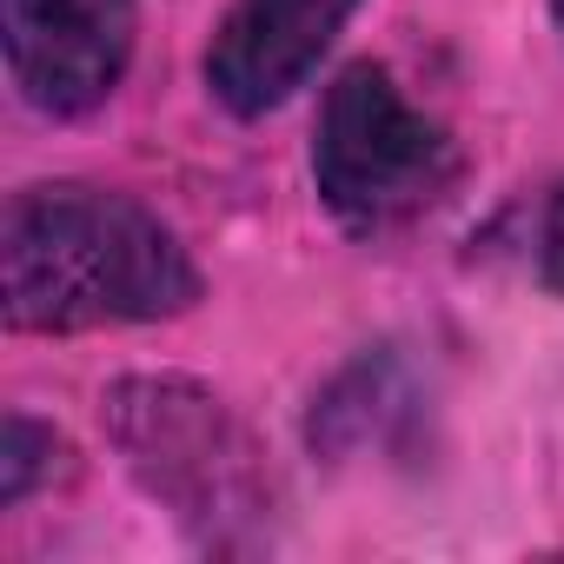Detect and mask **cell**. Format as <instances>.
<instances>
[{"label":"cell","mask_w":564,"mask_h":564,"mask_svg":"<svg viewBox=\"0 0 564 564\" xmlns=\"http://www.w3.org/2000/svg\"><path fill=\"white\" fill-rule=\"evenodd\" d=\"M557 21H564V0H557Z\"/></svg>","instance_id":"cell-8"},{"label":"cell","mask_w":564,"mask_h":564,"mask_svg":"<svg viewBox=\"0 0 564 564\" xmlns=\"http://www.w3.org/2000/svg\"><path fill=\"white\" fill-rule=\"evenodd\" d=\"M531 265H538V286L551 300H564V180L544 193L538 226H531Z\"/></svg>","instance_id":"cell-7"},{"label":"cell","mask_w":564,"mask_h":564,"mask_svg":"<svg viewBox=\"0 0 564 564\" xmlns=\"http://www.w3.org/2000/svg\"><path fill=\"white\" fill-rule=\"evenodd\" d=\"M465 173L458 140L379 61H346L313 120V193L352 239L419 226Z\"/></svg>","instance_id":"cell-3"},{"label":"cell","mask_w":564,"mask_h":564,"mask_svg":"<svg viewBox=\"0 0 564 564\" xmlns=\"http://www.w3.org/2000/svg\"><path fill=\"white\" fill-rule=\"evenodd\" d=\"M100 432L127 478L213 557L265 551L272 538V465L265 438L226 392L186 372H120L100 392Z\"/></svg>","instance_id":"cell-2"},{"label":"cell","mask_w":564,"mask_h":564,"mask_svg":"<svg viewBox=\"0 0 564 564\" xmlns=\"http://www.w3.org/2000/svg\"><path fill=\"white\" fill-rule=\"evenodd\" d=\"M140 41L133 0H0V54L21 107L41 120H87L100 113Z\"/></svg>","instance_id":"cell-4"},{"label":"cell","mask_w":564,"mask_h":564,"mask_svg":"<svg viewBox=\"0 0 564 564\" xmlns=\"http://www.w3.org/2000/svg\"><path fill=\"white\" fill-rule=\"evenodd\" d=\"M366 0H232L206 41V94L232 120H265L300 87H313L319 61L339 47Z\"/></svg>","instance_id":"cell-5"},{"label":"cell","mask_w":564,"mask_h":564,"mask_svg":"<svg viewBox=\"0 0 564 564\" xmlns=\"http://www.w3.org/2000/svg\"><path fill=\"white\" fill-rule=\"evenodd\" d=\"M199 300L186 239L120 186L34 180L0 206V319L21 339L160 326Z\"/></svg>","instance_id":"cell-1"},{"label":"cell","mask_w":564,"mask_h":564,"mask_svg":"<svg viewBox=\"0 0 564 564\" xmlns=\"http://www.w3.org/2000/svg\"><path fill=\"white\" fill-rule=\"evenodd\" d=\"M67 471H74V445L34 412H8V432H0V511H21L41 485Z\"/></svg>","instance_id":"cell-6"}]
</instances>
